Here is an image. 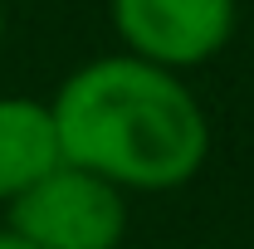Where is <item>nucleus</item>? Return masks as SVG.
<instances>
[{"label":"nucleus","instance_id":"f257e3e1","mask_svg":"<svg viewBox=\"0 0 254 249\" xmlns=\"http://www.w3.org/2000/svg\"><path fill=\"white\" fill-rule=\"evenodd\" d=\"M64 161L132 190H176L210 156V118L181 73L132 54L73 68L49 98Z\"/></svg>","mask_w":254,"mask_h":249},{"label":"nucleus","instance_id":"f03ea898","mask_svg":"<svg viewBox=\"0 0 254 249\" xmlns=\"http://www.w3.org/2000/svg\"><path fill=\"white\" fill-rule=\"evenodd\" d=\"M5 215V230L34 249H118L127 240V195L68 161L10 200Z\"/></svg>","mask_w":254,"mask_h":249},{"label":"nucleus","instance_id":"7ed1b4c3","mask_svg":"<svg viewBox=\"0 0 254 249\" xmlns=\"http://www.w3.org/2000/svg\"><path fill=\"white\" fill-rule=\"evenodd\" d=\"M123 54L157 68H200L235 39L240 0H108Z\"/></svg>","mask_w":254,"mask_h":249},{"label":"nucleus","instance_id":"20e7f679","mask_svg":"<svg viewBox=\"0 0 254 249\" xmlns=\"http://www.w3.org/2000/svg\"><path fill=\"white\" fill-rule=\"evenodd\" d=\"M54 166H64V142H59L54 108L30 93L0 98V205L20 200Z\"/></svg>","mask_w":254,"mask_h":249},{"label":"nucleus","instance_id":"39448f33","mask_svg":"<svg viewBox=\"0 0 254 249\" xmlns=\"http://www.w3.org/2000/svg\"><path fill=\"white\" fill-rule=\"evenodd\" d=\"M0 249H34V245H25L15 230H0Z\"/></svg>","mask_w":254,"mask_h":249},{"label":"nucleus","instance_id":"423d86ee","mask_svg":"<svg viewBox=\"0 0 254 249\" xmlns=\"http://www.w3.org/2000/svg\"><path fill=\"white\" fill-rule=\"evenodd\" d=\"M0 49H5V5H0Z\"/></svg>","mask_w":254,"mask_h":249}]
</instances>
